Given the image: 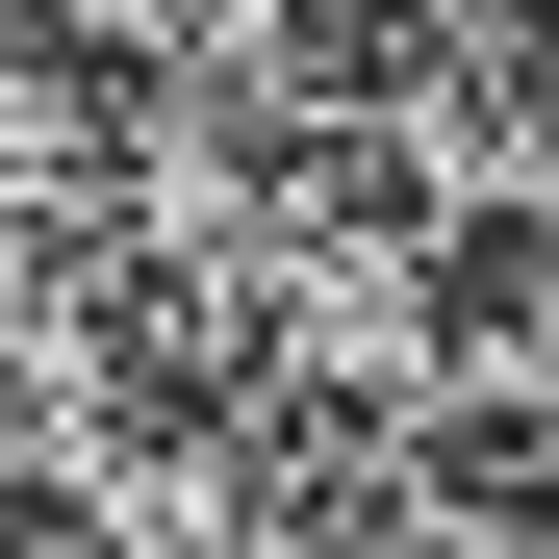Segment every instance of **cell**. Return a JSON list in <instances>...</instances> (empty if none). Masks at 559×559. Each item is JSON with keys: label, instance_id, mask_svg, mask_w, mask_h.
I'll return each instance as SVG.
<instances>
[{"label": "cell", "instance_id": "cell-2", "mask_svg": "<svg viewBox=\"0 0 559 559\" xmlns=\"http://www.w3.org/2000/svg\"><path fill=\"white\" fill-rule=\"evenodd\" d=\"M509 407H534V432H559V306H534V356H509Z\"/></svg>", "mask_w": 559, "mask_h": 559}, {"label": "cell", "instance_id": "cell-1", "mask_svg": "<svg viewBox=\"0 0 559 559\" xmlns=\"http://www.w3.org/2000/svg\"><path fill=\"white\" fill-rule=\"evenodd\" d=\"M51 178H76V103H51L26 51H0V204H51Z\"/></svg>", "mask_w": 559, "mask_h": 559}]
</instances>
